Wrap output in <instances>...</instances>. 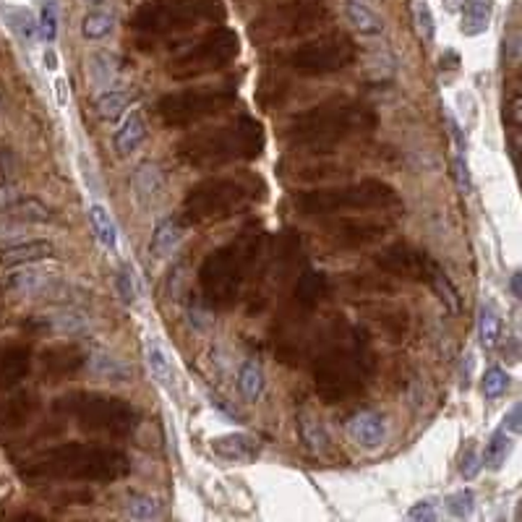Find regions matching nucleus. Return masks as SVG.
<instances>
[{
    "mask_svg": "<svg viewBox=\"0 0 522 522\" xmlns=\"http://www.w3.org/2000/svg\"><path fill=\"white\" fill-rule=\"evenodd\" d=\"M238 392L245 402H256L264 392V371L256 361H245L238 371Z\"/></svg>",
    "mask_w": 522,
    "mask_h": 522,
    "instance_id": "nucleus-15",
    "label": "nucleus"
},
{
    "mask_svg": "<svg viewBox=\"0 0 522 522\" xmlns=\"http://www.w3.org/2000/svg\"><path fill=\"white\" fill-rule=\"evenodd\" d=\"M147 139V118L141 110H128V116L123 118L118 125L116 136H113V144L121 155H131L141 147V141Z\"/></svg>",
    "mask_w": 522,
    "mask_h": 522,
    "instance_id": "nucleus-7",
    "label": "nucleus"
},
{
    "mask_svg": "<svg viewBox=\"0 0 522 522\" xmlns=\"http://www.w3.org/2000/svg\"><path fill=\"white\" fill-rule=\"evenodd\" d=\"M19 373V356H0V387H5L8 381H13V376Z\"/></svg>",
    "mask_w": 522,
    "mask_h": 522,
    "instance_id": "nucleus-29",
    "label": "nucleus"
},
{
    "mask_svg": "<svg viewBox=\"0 0 522 522\" xmlns=\"http://www.w3.org/2000/svg\"><path fill=\"white\" fill-rule=\"evenodd\" d=\"M44 68H47V71H55V68H58V55H55L50 47L44 50Z\"/></svg>",
    "mask_w": 522,
    "mask_h": 522,
    "instance_id": "nucleus-33",
    "label": "nucleus"
},
{
    "mask_svg": "<svg viewBox=\"0 0 522 522\" xmlns=\"http://www.w3.org/2000/svg\"><path fill=\"white\" fill-rule=\"evenodd\" d=\"M507 389H510V373H507L502 365H491V368H486V373H483V379H481L483 398L496 400V398H502Z\"/></svg>",
    "mask_w": 522,
    "mask_h": 522,
    "instance_id": "nucleus-19",
    "label": "nucleus"
},
{
    "mask_svg": "<svg viewBox=\"0 0 522 522\" xmlns=\"http://www.w3.org/2000/svg\"><path fill=\"white\" fill-rule=\"evenodd\" d=\"M144 358H147V365H149L152 379L160 384L170 398H178V373H175V368H173V361H170L165 345H162L155 334H149V337L144 340Z\"/></svg>",
    "mask_w": 522,
    "mask_h": 522,
    "instance_id": "nucleus-2",
    "label": "nucleus"
},
{
    "mask_svg": "<svg viewBox=\"0 0 522 522\" xmlns=\"http://www.w3.org/2000/svg\"><path fill=\"white\" fill-rule=\"evenodd\" d=\"M348 434L363 449H379L387 439V426L379 413H358L356 418H350Z\"/></svg>",
    "mask_w": 522,
    "mask_h": 522,
    "instance_id": "nucleus-4",
    "label": "nucleus"
},
{
    "mask_svg": "<svg viewBox=\"0 0 522 522\" xmlns=\"http://www.w3.org/2000/svg\"><path fill=\"white\" fill-rule=\"evenodd\" d=\"M5 19L11 24V29L19 35V40H24L27 44L37 40V21L32 16V11L27 8H5Z\"/></svg>",
    "mask_w": 522,
    "mask_h": 522,
    "instance_id": "nucleus-18",
    "label": "nucleus"
},
{
    "mask_svg": "<svg viewBox=\"0 0 522 522\" xmlns=\"http://www.w3.org/2000/svg\"><path fill=\"white\" fill-rule=\"evenodd\" d=\"M446 123H449V133H452V141H454V147H457V152H468V136H465V131H462V123L457 121V116L454 113H446Z\"/></svg>",
    "mask_w": 522,
    "mask_h": 522,
    "instance_id": "nucleus-28",
    "label": "nucleus"
},
{
    "mask_svg": "<svg viewBox=\"0 0 522 522\" xmlns=\"http://www.w3.org/2000/svg\"><path fill=\"white\" fill-rule=\"evenodd\" d=\"M116 287H118V295H121V301L125 306H136V303H139L141 290H139V282H136V275H133L131 264H121V267H118Z\"/></svg>",
    "mask_w": 522,
    "mask_h": 522,
    "instance_id": "nucleus-22",
    "label": "nucleus"
},
{
    "mask_svg": "<svg viewBox=\"0 0 522 522\" xmlns=\"http://www.w3.org/2000/svg\"><path fill=\"white\" fill-rule=\"evenodd\" d=\"M415 27H418V35L426 44H434L437 40V24H434V13H431V5L426 0H418L415 3Z\"/></svg>",
    "mask_w": 522,
    "mask_h": 522,
    "instance_id": "nucleus-23",
    "label": "nucleus"
},
{
    "mask_svg": "<svg viewBox=\"0 0 522 522\" xmlns=\"http://www.w3.org/2000/svg\"><path fill=\"white\" fill-rule=\"evenodd\" d=\"M454 178H457V186L462 194H470L473 191V175H470V165H468V157L462 152H457L454 157Z\"/></svg>",
    "mask_w": 522,
    "mask_h": 522,
    "instance_id": "nucleus-26",
    "label": "nucleus"
},
{
    "mask_svg": "<svg viewBox=\"0 0 522 522\" xmlns=\"http://www.w3.org/2000/svg\"><path fill=\"white\" fill-rule=\"evenodd\" d=\"M217 5V0H173V3H160V5H147L139 11L136 24L147 29H175V27H189L197 16H206L209 8Z\"/></svg>",
    "mask_w": 522,
    "mask_h": 522,
    "instance_id": "nucleus-1",
    "label": "nucleus"
},
{
    "mask_svg": "<svg viewBox=\"0 0 522 522\" xmlns=\"http://www.w3.org/2000/svg\"><path fill=\"white\" fill-rule=\"evenodd\" d=\"M86 3H89V5H102L105 0H86Z\"/></svg>",
    "mask_w": 522,
    "mask_h": 522,
    "instance_id": "nucleus-35",
    "label": "nucleus"
},
{
    "mask_svg": "<svg viewBox=\"0 0 522 522\" xmlns=\"http://www.w3.org/2000/svg\"><path fill=\"white\" fill-rule=\"evenodd\" d=\"M446 510H449V515L457 518V520L473 518V512H476V494H473V488L465 486V488L449 494V496H446Z\"/></svg>",
    "mask_w": 522,
    "mask_h": 522,
    "instance_id": "nucleus-20",
    "label": "nucleus"
},
{
    "mask_svg": "<svg viewBox=\"0 0 522 522\" xmlns=\"http://www.w3.org/2000/svg\"><path fill=\"white\" fill-rule=\"evenodd\" d=\"M128 102H131V94L125 89H102L100 100H97V110L105 121H116L118 116H123L128 110Z\"/></svg>",
    "mask_w": 522,
    "mask_h": 522,
    "instance_id": "nucleus-17",
    "label": "nucleus"
},
{
    "mask_svg": "<svg viewBox=\"0 0 522 522\" xmlns=\"http://www.w3.org/2000/svg\"><path fill=\"white\" fill-rule=\"evenodd\" d=\"M37 32L44 42H55V37H58V5H55V0H44L40 11V21H37Z\"/></svg>",
    "mask_w": 522,
    "mask_h": 522,
    "instance_id": "nucleus-24",
    "label": "nucleus"
},
{
    "mask_svg": "<svg viewBox=\"0 0 522 522\" xmlns=\"http://www.w3.org/2000/svg\"><path fill=\"white\" fill-rule=\"evenodd\" d=\"M125 515H128V520H157L160 518V504H157V499H152L147 494H133L128 499Z\"/></svg>",
    "mask_w": 522,
    "mask_h": 522,
    "instance_id": "nucleus-21",
    "label": "nucleus"
},
{
    "mask_svg": "<svg viewBox=\"0 0 522 522\" xmlns=\"http://www.w3.org/2000/svg\"><path fill=\"white\" fill-rule=\"evenodd\" d=\"M52 253H55V245L50 241H27L5 248L0 256V264L3 267H27V264L42 261V259H50Z\"/></svg>",
    "mask_w": 522,
    "mask_h": 522,
    "instance_id": "nucleus-8",
    "label": "nucleus"
},
{
    "mask_svg": "<svg viewBox=\"0 0 522 522\" xmlns=\"http://www.w3.org/2000/svg\"><path fill=\"white\" fill-rule=\"evenodd\" d=\"M481 454H478V449L476 446H468V452L462 454V462H460V473H462V478L465 481H473L476 476H478V470H481Z\"/></svg>",
    "mask_w": 522,
    "mask_h": 522,
    "instance_id": "nucleus-27",
    "label": "nucleus"
},
{
    "mask_svg": "<svg viewBox=\"0 0 522 522\" xmlns=\"http://www.w3.org/2000/svg\"><path fill=\"white\" fill-rule=\"evenodd\" d=\"M510 452H512V434L507 429H496L483 446L481 465L488 470H502L510 460Z\"/></svg>",
    "mask_w": 522,
    "mask_h": 522,
    "instance_id": "nucleus-12",
    "label": "nucleus"
},
{
    "mask_svg": "<svg viewBox=\"0 0 522 522\" xmlns=\"http://www.w3.org/2000/svg\"><path fill=\"white\" fill-rule=\"evenodd\" d=\"M502 332H504V324H502L499 309L491 301L481 303V309H478V342H481L483 350H494L502 342Z\"/></svg>",
    "mask_w": 522,
    "mask_h": 522,
    "instance_id": "nucleus-11",
    "label": "nucleus"
},
{
    "mask_svg": "<svg viewBox=\"0 0 522 522\" xmlns=\"http://www.w3.org/2000/svg\"><path fill=\"white\" fill-rule=\"evenodd\" d=\"M470 376H473V356L468 353L462 358V365H460V387L462 389H470Z\"/></svg>",
    "mask_w": 522,
    "mask_h": 522,
    "instance_id": "nucleus-31",
    "label": "nucleus"
},
{
    "mask_svg": "<svg viewBox=\"0 0 522 522\" xmlns=\"http://www.w3.org/2000/svg\"><path fill=\"white\" fill-rule=\"evenodd\" d=\"M116 76H118V60H116L113 52L102 50V52H94V55L89 58V79H92L94 86L110 89Z\"/></svg>",
    "mask_w": 522,
    "mask_h": 522,
    "instance_id": "nucleus-13",
    "label": "nucleus"
},
{
    "mask_svg": "<svg viewBox=\"0 0 522 522\" xmlns=\"http://www.w3.org/2000/svg\"><path fill=\"white\" fill-rule=\"evenodd\" d=\"M407 520H439V504H437L434 499H421V502H415V504L407 510Z\"/></svg>",
    "mask_w": 522,
    "mask_h": 522,
    "instance_id": "nucleus-25",
    "label": "nucleus"
},
{
    "mask_svg": "<svg viewBox=\"0 0 522 522\" xmlns=\"http://www.w3.org/2000/svg\"><path fill=\"white\" fill-rule=\"evenodd\" d=\"M342 13L348 19V24L363 35V37H379L384 32V21L381 16L363 0H345L342 3Z\"/></svg>",
    "mask_w": 522,
    "mask_h": 522,
    "instance_id": "nucleus-6",
    "label": "nucleus"
},
{
    "mask_svg": "<svg viewBox=\"0 0 522 522\" xmlns=\"http://www.w3.org/2000/svg\"><path fill=\"white\" fill-rule=\"evenodd\" d=\"M510 290H512V295H515V298H520V295H522L520 272H515V275H512V280H510Z\"/></svg>",
    "mask_w": 522,
    "mask_h": 522,
    "instance_id": "nucleus-34",
    "label": "nucleus"
},
{
    "mask_svg": "<svg viewBox=\"0 0 522 522\" xmlns=\"http://www.w3.org/2000/svg\"><path fill=\"white\" fill-rule=\"evenodd\" d=\"M116 27V16L110 11H89L81 21V35L86 40H105Z\"/></svg>",
    "mask_w": 522,
    "mask_h": 522,
    "instance_id": "nucleus-16",
    "label": "nucleus"
},
{
    "mask_svg": "<svg viewBox=\"0 0 522 522\" xmlns=\"http://www.w3.org/2000/svg\"><path fill=\"white\" fill-rule=\"evenodd\" d=\"M259 439L251 437V434H225V437H217L212 439V452L222 460H233V462H248L259 454Z\"/></svg>",
    "mask_w": 522,
    "mask_h": 522,
    "instance_id": "nucleus-5",
    "label": "nucleus"
},
{
    "mask_svg": "<svg viewBox=\"0 0 522 522\" xmlns=\"http://www.w3.org/2000/svg\"><path fill=\"white\" fill-rule=\"evenodd\" d=\"M89 222H92V230H94L97 243H100L105 251L116 253V251H118V225H116L110 209L102 206V204H92V206H89Z\"/></svg>",
    "mask_w": 522,
    "mask_h": 522,
    "instance_id": "nucleus-9",
    "label": "nucleus"
},
{
    "mask_svg": "<svg viewBox=\"0 0 522 522\" xmlns=\"http://www.w3.org/2000/svg\"><path fill=\"white\" fill-rule=\"evenodd\" d=\"M52 86H55V100H58V108H66V105H68V81L58 76Z\"/></svg>",
    "mask_w": 522,
    "mask_h": 522,
    "instance_id": "nucleus-32",
    "label": "nucleus"
},
{
    "mask_svg": "<svg viewBox=\"0 0 522 522\" xmlns=\"http://www.w3.org/2000/svg\"><path fill=\"white\" fill-rule=\"evenodd\" d=\"M502 429H507L512 437H518V434H520V405H512V407H510V413L504 415Z\"/></svg>",
    "mask_w": 522,
    "mask_h": 522,
    "instance_id": "nucleus-30",
    "label": "nucleus"
},
{
    "mask_svg": "<svg viewBox=\"0 0 522 522\" xmlns=\"http://www.w3.org/2000/svg\"><path fill=\"white\" fill-rule=\"evenodd\" d=\"M178 241H181V230H178L175 220L165 217V220H160V222L155 225V230H152L149 251L155 253V259H165L167 253H173V251H175Z\"/></svg>",
    "mask_w": 522,
    "mask_h": 522,
    "instance_id": "nucleus-14",
    "label": "nucleus"
},
{
    "mask_svg": "<svg viewBox=\"0 0 522 522\" xmlns=\"http://www.w3.org/2000/svg\"><path fill=\"white\" fill-rule=\"evenodd\" d=\"M491 24V3L488 0H462L460 32L465 37H478Z\"/></svg>",
    "mask_w": 522,
    "mask_h": 522,
    "instance_id": "nucleus-10",
    "label": "nucleus"
},
{
    "mask_svg": "<svg viewBox=\"0 0 522 522\" xmlns=\"http://www.w3.org/2000/svg\"><path fill=\"white\" fill-rule=\"evenodd\" d=\"M131 189L141 206H152L155 201L162 199V191H165L162 170L155 162H141L131 175Z\"/></svg>",
    "mask_w": 522,
    "mask_h": 522,
    "instance_id": "nucleus-3",
    "label": "nucleus"
}]
</instances>
